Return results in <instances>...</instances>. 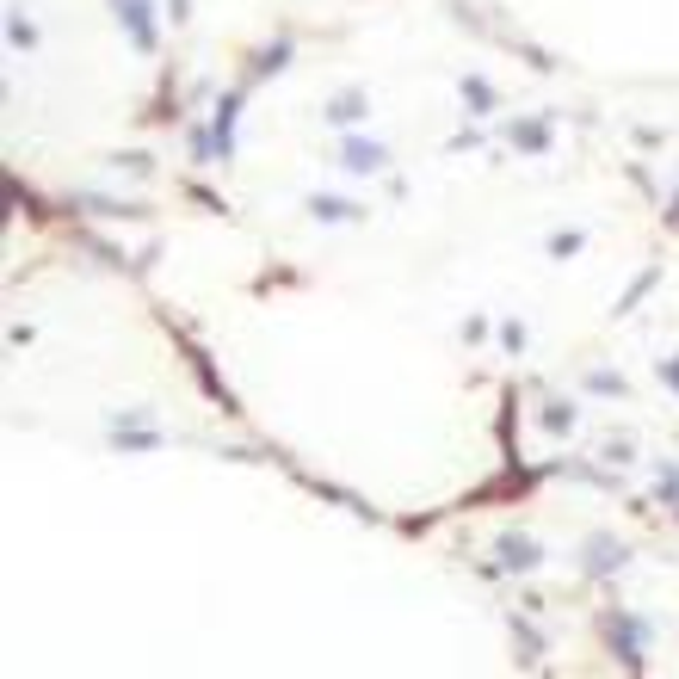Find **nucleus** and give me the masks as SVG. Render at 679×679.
<instances>
[{"label":"nucleus","mask_w":679,"mask_h":679,"mask_svg":"<svg viewBox=\"0 0 679 679\" xmlns=\"http://www.w3.org/2000/svg\"><path fill=\"white\" fill-rule=\"evenodd\" d=\"M667 383H673V389H679V365H667Z\"/></svg>","instance_id":"nucleus-8"},{"label":"nucleus","mask_w":679,"mask_h":679,"mask_svg":"<svg viewBox=\"0 0 679 679\" xmlns=\"http://www.w3.org/2000/svg\"><path fill=\"white\" fill-rule=\"evenodd\" d=\"M229 136H235V99H223V118H217V155H229Z\"/></svg>","instance_id":"nucleus-5"},{"label":"nucleus","mask_w":679,"mask_h":679,"mask_svg":"<svg viewBox=\"0 0 679 679\" xmlns=\"http://www.w3.org/2000/svg\"><path fill=\"white\" fill-rule=\"evenodd\" d=\"M500 550H507V562H513V568H531V562H538V550H531L525 538H519V544L507 538V544H500Z\"/></svg>","instance_id":"nucleus-6"},{"label":"nucleus","mask_w":679,"mask_h":679,"mask_svg":"<svg viewBox=\"0 0 679 679\" xmlns=\"http://www.w3.org/2000/svg\"><path fill=\"white\" fill-rule=\"evenodd\" d=\"M328 118H334V124H352V118H365V93H340Z\"/></svg>","instance_id":"nucleus-3"},{"label":"nucleus","mask_w":679,"mask_h":679,"mask_svg":"<svg viewBox=\"0 0 679 679\" xmlns=\"http://www.w3.org/2000/svg\"><path fill=\"white\" fill-rule=\"evenodd\" d=\"M463 93H470V99H476V105H470V112H494V93H488L482 81H463Z\"/></svg>","instance_id":"nucleus-7"},{"label":"nucleus","mask_w":679,"mask_h":679,"mask_svg":"<svg viewBox=\"0 0 679 679\" xmlns=\"http://www.w3.org/2000/svg\"><path fill=\"white\" fill-rule=\"evenodd\" d=\"M340 161H346L352 173H377V167H383V149H377V142H365V136H352L346 149H340Z\"/></svg>","instance_id":"nucleus-2"},{"label":"nucleus","mask_w":679,"mask_h":679,"mask_svg":"<svg viewBox=\"0 0 679 679\" xmlns=\"http://www.w3.org/2000/svg\"><path fill=\"white\" fill-rule=\"evenodd\" d=\"M112 13L124 19L136 50H155V0H112Z\"/></svg>","instance_id":"nucleus-1"},{"label":"nucleus","mask_w":679,"mask_h":679,"mask_svg":"<svg viewBox=\"0 0 679 679\" xmlns=\"http://www.w3.org/2000/svg\"><path fill=\"white\" fill-rule=\"evenodd\" d=\"M309 210H315L321 223H340V217H352V204H346V198H315Z\"/></svg>","instance_id":"nucleus-4"}]
</instances>
